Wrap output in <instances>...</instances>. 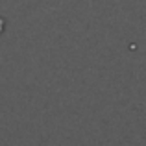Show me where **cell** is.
<instances>
[{
  "instance_id": "obj_1",
  "label": "cell",
  "mask_w": 146,
  "mask_h": 146,
  "mask_svg": "<svg viewBox=\"0 0 146 146\" xmlns=\"http://www.w3.org/2000/svg\"><path fill=\"white\" fill-rule=\"evenodd\" d=\"M4 24H6V21H4V19H2V17H0V33H2V32H4Z\"/></svg>"
}]
</instances>
